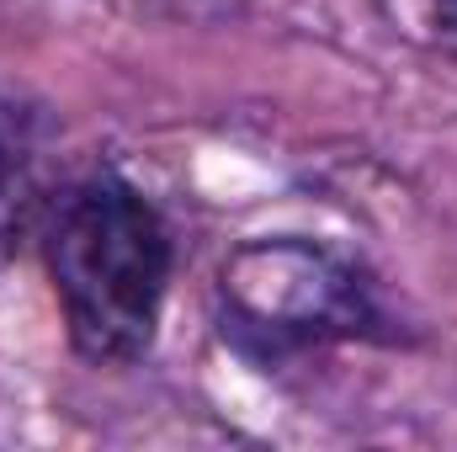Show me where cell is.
<instances>
[{
  "label": "cell",
  "mask_w": 457,
  "mask_h": 452,
  "mask_svg": "<svg viewBox=\"0 0 457 452\" xmlns=\"http://www.w3.org/2000/svg\"><path fill=\"white\" fill-rule=\"evenodd\" d=\"M37 250L64 314L70 346L96 362H138L165 314L176 245L160 208L117 171H91L59 187Z\"/></svg>",
  "instance_id": "1"
},
{
  "label": "cell",
  "mask_w": 457,
  "mask_h": 452,
  "mask_svg": "<svg viewBox=\"0 0 457 452\" xmlns=\"http://www.w3.org/2000/svg\"><path fill=\"white\" fill-rule=\"evenodd\" d=\"M219 331L255 367H282L336 340H388L372 277L320 239H245L219 272Z\"/></svg>",
  "instance_id": "2"
},
{
  "label": "cell",
  "mask_w": 457,
  "mask_h": 452,
  "mask_svg": "<svg viewBox=\"0 0 457 452\" xmlns=\"http://www.w3.org/2000/svg\"><path fill=\"white\" fill-rule=\"evenodd\" d=\"M59 197V128L43 102L0 86V266L37 239Z\"/></svg>",
  "instance_id": "3"
},
{
  "label": "cell",
  "mask_w": 457,
  "mask_h": 452,
  "mask_svg": "<svg viewBox=\"0 0 457 452\" xmlns=\"http://www.w3.org/2000/svg\"><path fill=\"white\" fill-rule=\"evenodd\" d=\"M426 21H431V38L457 54V0H426Z\"/></svg>",
  "instance_id": "4"
}]
</instances>
